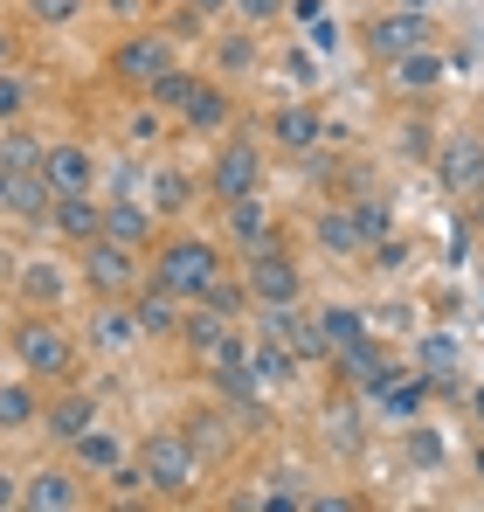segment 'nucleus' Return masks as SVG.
Returning a JSON list of instances; mask_svg holds the SVG:
<instances>
[{
	"label": "nucleus",
	"mask_w": 484,
	"mask_h": 512,
	"mask_svg": "<svg viewBox=\"0 0 484 512\" xmlns=\"http://www.w3.org/2000/svg\"><path fill=\"white\" fill-rule=\"evenodd\" d=\"M180 312H187V298L166 291V284H153V277L132 291V319H139L146 340H173V333H180Z\"/></svg>",
	"instance_id": "24"
},
{
	"label": "nucleus",
	"mask_w": 484,
	"mask_h": 512,
	"mask_svg": "<svg viewBox=\"0 0 484 512\" xmlns=\"http://www.w3.org/2000/svg\"><path fill=\"white\" fill-rule=\"evenodd\" d=\"M160 104H153V97H146V104H139V111H132V118H125V132H132V139H139V146H153V139H160Z\"/></svg>",
	"instance_id": "44"
},
{
	"label": "nucleus",
	"mask_w": 484,
	"mask_h": 512,
	"mask_svg": "<svg viewBox=\"0 0 484 512\" xmlns=\"http://www.w3.org/2000/svg\"><path fill=\"white\" fill-rule=\"evenodd\" d=\"M332 374H339V388H346V395H367V402H374L402 367H395L388 340H374V333H367V340H353V346H339V353H332Z\"/></svg>",
	"instance_id": "12"
},
{
	"label": "nucleus",
	"mask_w": 484,
	"mask_h": 512,
	"mask_svg": "<svg viewBox=\"0 0 484 512\" xmlns=\"http://www.w3.org/2000/svg\"><path fill=\"white\" fill-rule=\"evenodd\" d=\"M201 305H215V312H222V319H236V326L249 319V312H256V298H249V284H242L236 263H229V270H222V277L201 291Z\"/></svg>",
	"instance_id": "36"
},
{
	"label": "nucleus",
	"mask_w": 484,
	"mask_h": 512,
	"mask_svg": "<svg viewBox=\"0 0 484 512\" xmlns=\"http://www.w3.org/2000/svg\"><path fill=\"white\" fill-rule=\"evenodd\" d=\"M229 333H236V319H222L215 305H201V298H187V312H180V333H173V340L187 346L194 360H215V346L229 340Z\"/></svg>",
	"instance_id": "26"
},
{
	"label": "nucleus",
	"mask_w": 484,
	"mask_h": 512,
	"mask_svg": "<svg viewBox=\"0 0 484 512\" xmlns=\"http://www.w3.org/2000/svg\"><path fill=\"white\" fill-rule=\"evenodd\" d=\"M14 291H21V305H35V312H56V305L70 298V270H63L56 256H21V263H14Z\"/></svg>",
	"instance_id": "19"
},
{
	"label": "nucleus",
	"mask_w": 484,
	"mask_h": 512,
	"mask_svg": "<svg viewBox=\"0 0 484 512\" xmlns=\"http://www.w3.org/2000/svg\"><path fill=\"white\" fill-rule=\"evenodd\" d=\"M21 506V478H14V471H0V512H14Z\"/></svg>",
	"instance_id": "53"
},
{
	"label": "nucleus",
	"mask_w": 484,
	"mask_h": 512,
	"mask_svg": "<svg viewBox=\"0 0 484 512\" xmlns=\"http://www.w3.org/2000/svg\"><path fill=\"white\" fill-rule=\"evenodd\" d=\"M180 429H187V443L201 450V464H222V457L236 450V429H229V416H215V409H208V416H187Z\"/></svg>",
	"instance_id": "34"
},
{
	"label": "nucleus",
	"mask_w": 484,
	"mask_h": 512,
	"mask_svg": "<svg viewBox=\"0 0 484 512\" xmlns=\"http://www.w3.org/2000/svg\"><path fill=\"white\" fill-rule=\"evenodd\" d=\"M249 360H256V374H263V388H291V381L305 374V367H298V353L277 340L270 326H256V333H249Z\"/></svg>",
	"instance_id": "31"
},
{
	"label": "nucleus",
	"mask_w": 484,
	"mask_h": 512,
	"mask_svg": "<svg viewBox=\"0 0 484 512\" xmlns=\"http://www.w3.org/2000/svg\"><path fill=\"white\" fill-rule=\"evenodd\" d=\"M242 284H249L256 312H263V305H298V298H305V263L291 256V243H270V250L242 256Z\"/></svg>",
	"instance_id": "7"
},
{
	"label": "nucleus",
	"mask_w": 484,
	"mask_h": 512,
	"mask_svg": "<svg viewBox=\"0 0 484 512\" xmlns=\"http://www.w3.org/2000/svg\"><path fill=\"white\" fill-rule=\"evenodd\" d=\"M464 402H471V423L484 429V381H478V388H471V395H464Z\"/></svg>",
	"instance_id": "57"
},
{
	"label": "nucleus",
	"mask_w": 484,
	"mask_h": 512,
	"mask_svg": "<svg viewBox=\"0 0 484 512\" xmlns=\"http://www.w3.org/2000/svg\"><path fill=\"white\" fill-rule=\"evenodd\" d=\"M77 277L90 298H132L146 284V250H132L118 236H90L77 250Z\"/></svg>",
	"instance_id": "6"
},
{
	"label": "nucleus",
	"mask_w": 484,
	"mask_h": 512,
	"mask_svg": "<svg viewBox=\"0 0 484 512\" xmlns=\"http://www.w3.org/2000/svg\"><path fill=\"white\" fill-rule=\"evenodd\" d=\"M360 436H367V429H360V409H353V402H346V388H339V402L325 409V443H332L339 457H353V450H360Z\"/></svg>",
	"instance_id": "37"
},
{
	"label": "nucleus",
	"mask_w": 484,
	"mask_h": 512,
	"mask_svg": "<svg viewBox=\"0 0 484 512\" xmlns=\"http://www.w3.org/2000/svg\"><path fill=\"white\" fill-rule=\"evenodd\" d=\"M291 21H325V0H284Z\"/></svg>",
	"instance_id": "51"
},
{
	"label": "nucleus",
	"mask_w": 484,
	"mask_h": 512,
	"mask_svg": "<svg viewBox=\"0 0 484 512\" xmlns=\"http://www.w3.org/2000/svg\"><path fill=\"white\" fill-rule=\"evenodd\" d=\"M478 229H484V201H478Z\"/></svg>",
	"instance_id": "61"
},
{
	"label": "nucleus",
	"mask_w": 484,
	"mask_h": 512,
	"mask_svg": "<svg viewBox=\"0 0 484 512\" xmlns=\"http://www.w3.org/2000/svg\"><path fill=\"white\" fill-rule=\"evenodd\" d=\"M49 236L83 250L90 236H104V194H56L49 201Z\"/></svg>",
	"instance_id": "18"
},
{
	"label": "nucleus",
	"mask_w": 484,
	"mask_h": 512,
	"mask_svg": "<svg viewBox=\"0 0 484 512\" xmlns=\"http://www.w3.org/2000/svg\"><path fill=\"white\" fill-rule=\"evenodd\" d=\"M28 104H35V77H28L21 63H7V70H0V125H21Z\"/></svg>",
	"instance_id": "38"
},
{
	"label": "nucleus",
	"mask_w": 484,
	"mask_h": 512,
	"mask_svg": "<svg viewBox=\"0 0 484 512\" xmlns=\"http://www.w3.org/2000/svg\"><path fill=\"white\" fill-rule=\"evenodd\" d=\"M208 63H215V77L236 90L249 84L256 70H263V42H256V28H229V35H215L208 42Z\"/></svg>",
	"instance_id": "22"
},
{
	"label": "nucleus",
	"mask_w": 484,
	"mask_h": 512,
	"mask_svg": "<svg viewBox=\"0 0 484 512\" xmlns=\"http://www.w3.org/2000/svg\"><path fill=\"white\" fill-rule=\"evenodd\" d=\"M374 319H381V326H395V333H402L408 319H415V312H408V305H381V312H374Z\"/></svg>",
	"instance_id": "55"
},
{
	"label": "nucleus",
	"mask_w": 484,
	"mask_h": 512,
	"mask_svg": "<svg viewBox=\"0 0 484 512\" xmlns=\"http://www.w3.org/2000/svg\"><path fill=\"white\" fill-rule=\"evenodd\" d=\"M284 70L298 77V90H312V84H319V63H312V49H298V42L284 49Z\"/></svg>",
	"instance_id": "49"
},
{
	"label": "nucleus",
	"mask_w": 484,
	"mask_h": 512,
	"mask_svg": "<svg viewBox=\"0 0 484 512\" xmlns=\"http://www.w3.org/2000/svg\"><path fill=\"white\" fill-rule=\"evenodd\" d=\"M77 506H90L77 464H42L21 478V512H77Z\"/></svg>",
	"instance_id": "14"
},
{
	"label": "nucleus",
	"mask_w": 484,
	"mask_h": 512,
	"mask_svg": "<svg viewBox=\"0 0 484 512\" xmlns=\"http://www.w3.org/2000/svg\"><path fill=\"white\" fill-rule=\"evenodd\" d=\"M256 326H270L277 340L298 353V367H332V340H325L319 312H305V298L298 305H263L256 312Z\"/></svg>",
	"instance_id": "13"
},
{
	"label": "nucleus",
	"mask_w": 484,
	"mask_h": 512,
	"mask_svg": "<svg viewBox=\"0 0 484 512\" xmlns=\"http://www.w3.org/2000/svg\"><path fill=\"white\" fill-rule=\"evenodd\" d=\"M305 512H367V499H360V492H312Z\"/></svg>",
	"instance_id": "48"
},
{
	"label": "nucleus",
	"mask_w": 484,
	"mask_h": 512,
	"mask_svg": "<svg viewBox=\"0 0 484 512\" xmlns=\"http://www.w3.org/2000/svg\"><path fill=\"white\" fill-rule=\"evenodd\" d=\"M104 236H118V243H132V250H153L160 243V215L132 194V201H104Z\"/></svg>",
	"instance_id": "28"
},
{
	"label": "nucleus",
	"mask_w": 484,
	"mask_h": 512,
	"mask_svg": "<svg viewBox=\"0 0 484 512\" xmlns=\"http://www.w3.org/2000/svg\"><path fill=\"white\" fill-rule=\"evenodd\" d=\"M97 173H104V160H97L83 139H49V153H42V180H49L56 194H97Z\"/></svg>",
	"instance_id": "15"
},
{
	"label": "nucleus",
	"mask_w": 484,
	"mask_h": 512,
	"mask_svg": "<svg viewBox=\"0 0 484 512\" xmlns=\"http://www.w3.org/2000/svg\"><path fill=\"white\" fill-rule=\"evenodd\" d=\"M395 7H436V0H395Z\"/></svg>",
	"instance_id": "60"
},
{
	"label": "nucleus",
	"mask_w": 484,
	"mask_h": 512,
	"mask_svg": "<svg viewBox=\"0 0 484 512\" xmlns=\"http://www.w3.org/2000/svg\"><path fill=\"white\" fill-rule=\"evenodd\" d=\"M146 97L160 104L180 132H201V139H222V132L236 125V97H229V84H222L215 70L201 77V70H180V63H173Z\"/></svg>",
	"instance_id": "1"
},
{
	"label": "nucleus",
	"mask_w": 484,
	"mask_h": 512,
	"mask_svg": "<svg viewBox=\"0 0 484 512\" xmlns=\"http://www.w3.org/2000/svg\"><path fill=\"white\" fill-rule=\"evenodd\" d=\"M166 35H173V42H201V35H208V21L180 0V7H173V21H166Z\"/></svg>",
	"instance_id": "45"
},
{
	"label": "nucleus",
	"mask_w": 484,
	"mask_h": 512,
	"mask_svg": "<svg viewBox=\"0 0 484 512\" xmlns=\"http://www.w3.org/2000/svg\"><path fill=\"white\" fill-rule=\"evenodd\" d=\"M429 395H436V388H429V381H422V374H415V367H402V374H395V381H388V388H381V395H374V409H381V416H388V423H422V409H429Z\"/></svg>",
	"instance_id": "30"
},
{
	"label": "nucleus",
	"mask_w": 484,
	"mask_h": 512,
	"mask_svg": "<svg viewBox=\"0 0 484 512\" xmlns=\"http://www.w3.org/2000/svg\"><path fill=\"white\" fill-rule=\"evenodd\" d=\"M402 436H408V457H415V464H422V471H436V464H443V436H436V429L408 423Z\"/></svg>",
	"instance_id": "43"
},
{
	"label": "nucleus",
	"mask_w": 484,
	"mask_h": 512,
	"mask_svg": "<svg viewBox=\"0 0 484 512\" xmlns=\"http://www.w3.org/2000/svg\"><path fill=\"white\" fill-rule=\"evenodd\" d=\"M90 423H97V395H90V388H63V381H56V395L42 402V423H35V429H42L49 443H63V450H70Z\"/></svg>",
	"instance_id": "17"
},
{
	"label": "nucleus",
	"mask_w": 484,
	"mask_h": 512,
	"mask_svg": "<svg viewBox=\"0 0 484 512\" xmlns=\"http://www.w3.org/2000/svg\"><path fill=\"white\" fill-rule=\"evenodd\" d=\"M222 270H229V250L215 236H194V229H166L160 243L146 250V277L166 284V291H180V298H201Z\"/></svg>",
	"instance_id": "2"
},
{
	"label": "nucleus",
	"mask_w": 484,
	"mask_h": 512,
	"mask_svg": "<svg viewBox=\"0 0 484 512\" xmlns=\"http://www.w3.org/2000/svg\"><path fill=\"white\" fill-rule=\"evenodd\" d=\"M436 173H443V187H478L484 180V139H443V153H436Z\"/></svg>",
	"instance_id": "32"
},
{
	"label": "nucleus",
	"mask_w": 484,
	"mask_h": 512,
	"mask_svg": "<svg viewBox=\"0 0 484 512\" xmlns=\"http://www.w3.org/2000/svg\"><path fill=\"white\" fill-rule=\"evenodd\" d=\"M277 14H284V0H236V21H242V28H270Z\"/></svg>",
	"instance_id": "47"
},
{
	"label": "nucleus",
	"mask_w": 484,
	"mask_h": 512,
	"mask_svg": "<svg viewBox=\"0 0 484 512\" xmlns=\"http://www.w3.org/2000/svg\"><path fill=\"white\" fill-rule=\"evenodd\" d=\"M0 340H7V326H0Z\"/></svg>",
	"instance_id": "62"
},
{
	"label": "nucleus",
	"mask_w": 484,
	"mask_h": 512,
	"mask_svg": "<svg viewBox=\"0 0 484 512\" xmlns=\"http://www.w3.org/2000/svg\"><path fill=\"white\" fill-rule=\"evenodd\" d=\"M83 7H90V0H21V14H28L35 28H70V21H83Z\"/></svg>",
	"instance_id": "40"
},
{
	"label": "nucleus",
	"mask_w": 484,
	"mask_h": 512,
	"mask_svg": "<svg viewBox=\"0 0 484 512\" xmlns=\"http://www.w3.org/2000/svg\"><path fill=\"white\" fill-rule=\"evenodd\" d=\"M395 146H402L408 160H436V153H429L436 139H429V125H422V118H415V125H402V139H395Z\"/></svg>",
	"instance_id": "50"
},
{
	"label": "nucleus",
	"mask_w": 484,
	"mask_h": 512,
	"mask_svg": "<svg viewBox=\"0 0 484 512\" xmlns=\"http://www.w3.org/2000/svg\"><path fill=\"white\" fill-rule=\"evenodd\" d=\"M97 180L111 187L104 201H132V194H146V167H139V160H118V167H104Z\"/></svg>",
	"instance_id": "42"
},
{
	"label": "nucleus",
	"mask_w": 484,
	"mask_h": 512,
	"mask_svg": "<svg viewBox=\"0 0 484 512\" xmlns=\"http://www.w3.org/2000/svg\"><path fill=\"white\" fill-rule=\"evenodd\" d=\"M471 478H478V485H484V443H478V450H471Z\"/></svg>",
	"instance_id": "59"
},
{
	"label": "nucleus",
	"mask_w": 484,
	"mask_h": 512,
	"mask_svg": "<svg viewBox=\"0 0 484 512\" xmlns=\"http://www.w3.org/2000/svg\"><path fill=\"white\" fill-rule=\"evenodd\" d=\"M14 42H21V35H14V28L0 21V70H7V63H21V49H14Z\"/></svg>",
	"instance_id": "54"
},
{
	"label": "nucleus",
	"mask_w": 484,
	"mask_h": 512,
	"mask_svg": "<svg viewBox=\"0 0 484 512\" xmlns=\"http://www.w3.org/2000/svg\"><path fill=\"white\" fill-rule=\"evenodd\" d=\"M319 326H325V340H332V353H339V346H353V340L374 333V312H360V305L339 298V305H319Z\"/></svg>",
	"instance_id": "35"
},
{
	"label": "nucleus",
	"mask_w": 484,
	"mask_h": 512,
	"mask_svg": "<svg viewBox=\"0 0 484 512\" xmlns=\"http://www.w3.org/2000/svg\"><path fill=\"white\" fill-rule=\"evenodd\" d=\"M7 353H14V367L35 374L42 388H56V381L77 374V340H70V326H56L49 312H21V319L7 326Z\"/></svg>",
	"instance_id": "4"
},
{
	"label": "nucleus",
	"mask_w": 484,
	"mask_h": 512,
	"mask_svg": "<svg viewBox=\"0 0 484 512\" xmlns=\"http://www.w3.org/2000/svg\"><path fill=\"white\" fill-rule=\"evenodd\" d=\"M215 215H222V243H229L236 256L284 243V229H277V215H270L263 187H256V194H236V201H215Z\"/></svg>",
	"instance_id": "11"
},
{
	"label": "nucleus",
	"mask_w": 484,
	"mask_h": 512,
	"mask_svg": "<svg viewBox=\"0 0 484 512\" xmlns=\"http://www.w3.org/2000/svg\"><path fill=\"white\" fill-rule=\"evenodd\" d=\"M42 153H49V139H35L28 118L21 125H0V167L7 173H42Z\"/></svg>",
	"instance_id": "33"
},
{
	"label": "nucleus",
	"mask_w": 484,
	"mask_h": 512,
	"mask_svg": "<svg viewBox=\"0 0 484 512\" xmlns=\"http://www.w3.org/2000/svg\"><path fill=\"white\" fill-rule=\"evenodd\" d=\"M104 7H111V14H118V21H132V14H139V7H146V0H104Z\"/></svg>",
	"instance_id": "56"
},
{
	"label": "nucleus",
	"mask_w": 484,
	"mask_h": 512,
	"mask_svg": "<svg viewBox=\"0 0 484 512\" xmlns=\"http://www.w3.org/2000/svg\"><path fill=\"white\" fill-rule=\"evenodd\" d=\"M388 77H395L402 97H436L443 77H450V63H443V49H436V42H422V49H408V56L388 63Z\"/></svg>",
	"instance_id": "25"
},
{
	"label": "nucleus",
	"mask_w": 484,
	"mask_h": 512,
	"mask_svg": "<svg viewBox=\"0 0 484 512\" xmlns=\"http://www.w3.org/2000/svg\"><path fill=\"white\" fill-rule=\"evenodd\" d=\"M201 21H222V14H236V0H187Z\"/></svg>",
	"instance_id": "52"
},
{
	"label": "nucleus",
	"mask_w": 484,
	"mask_h": 512,
	"mask_svg": "<svg viewBox=\"0 0 484 512\" xmlns=\"http://www.w3.org/2000/svg\"><path fill=\"white\" fill-rule=\"evenodd\" d=\"M263 139H270V153H291V160L325 153V111H319V97H284V104L263 118Z\"/></svg>",
	"instance_id": "10"
},
{
	"label": "nucleus",
	"mask_w": 484,
	"mask_h": 512,
	"mask_svg": "<svg viewBox=\"0 0 484 512\" xmlns=\"http://www.w3.org/2000/svg\"><path fill=\"white\" fill-rule=\"evenodd\" d=\"M263 167H270V160H263V146H256L249 132H242V139H236V132H222V146L208 153L201 187H208L215 201H236V194H256V187H263Z\"/></svg>",
	"instance_id": "8"
},
{
	"label": "nucleus",
	"mask_w": 484,
	"mask_h": 512,
	"mask_svg": "<svg viewBox=\"0 0 484 512\" xmlns=\"http://www.w3.org/2000/svg\"><path fill=\"white\" fill-rule=\"evenodd\" d=\"M422 42H436V21H429V7H381L367 28H360V49L374 56V63H395L408 49H422Z\"/></svg>",
	"instance_id": "9"
},
{
	"label": "nucleus",
	"mask_w": 484,
	"mask_h": 512,
	"mask_svg": "<svg viewBox=\"0 0 484 512\" xmlns=\"http://www.w3.org/2000/svg\"><path fill=\"white\" fill-rule=\"evenodd\" d=\"M346 208H353V222H360V236H367V243L395 236V208H388L381 194H346Z\"/></svg>",
	"instance_id": "39"
},
{
	"label": "nucleus",
	"mask_w": 484,
	"mask_h": 512,
	"mask_svg": "<svg viewBox=\"0 0 484 512\" xmlns=\"http://www.w3.org/2000/svg\"><path fill=\"white\" fill-rule=\"evenodd\" d=\"M139 471H146V492L153 499H166V506H187L194 499V485H201V450L187 443V429H146L139 436Z\"/></svg>",
	"instance_id": "3"
},
{
	"label": "nucleus",
	"mask_w": 484,
	"mask_h": 512,
	"mask_svg": "<svg viewBox=\"0 0 484 512\" xmlns=\"http://www.w3.org/2000/svg\"><path fill=\"white\" fill-rule=\"evenodd\" d=\"M312 243H319L332 263H360V256H367V236H360V222H353L346 201H332V208L312 215Z\"/></svg>",
	"instance_id": "23"
},
{
	"label": "nucleus",
	"mask_w": 484,
	"mask_h": 512,
	"mask_svg": "<svg viewBox=\"0 0 484 512\" xmlns=\"http://www.w3.org/2000/svg\"><path fill=\"white\" fill-rule=\"evenodd\" d=\"M194 194H201V180L180 167V160H153V167H146V194H139V201H146L160 222H180V215L194 208Z\"/></svg>",
	"instance_id": "16"
},
{
	"label": "nucleus",
	"mask_w": 484,
	"mask_h": 512,
	"mask_svg": "<svg viewBox=\"0 0 484 512\" xmlns=\"http://www.w3.org/2000/svg\"><path fill=\"white\" fill-rule=\"evenodd\" d=\"M111 485H118V499H153V492H146V471H139V457H125V464L111 471Z\"/></svg>",
	"instance_id": "46"
},
{
	"label": "nucleus",
	"mask_w": 484,
	"mask_h": 512,
	"mask_svg": "<svg viewBox=\"0 0 484 512\" xmlns=\"http://www.w3.org/2000/svg\"><path fill=\"white\" fill-rule=\"evenodd\" d=\"M415 374H422L436 395H457V388H464V381H457V374H464V340H457V333H422V340H415Z\"/></svg>",
	"instance_id": "20"
},
{
	"label": "nucleus",
	"mask_w": 484,
	"mask_h": 512,
	"mask_svg": "<svg viewBox=\"0 0 484 512\" xmlns=\"http://www.w3.org/2000/svg\"><path fill=\"white\" fill-rule=\"evenodd\" d=\"M70 464H77L83 478H111V471L125 464V436H118V429H104V423H90L77 443H70Z\"/></svg>",
	"instance_id": "29"
},
{
	"label": "nucleus",
	"mask_w": 484,
	"mask_h": 512,
	"mask_svg": "<svg viewBox=\"0 0 484 512\" xmlns=\"http://www.w3.org/2000/svg\"><path fill=\"white\" fill-rule=\"evenodd\" d=\"M173 63H180V42H173L166 28H125V35L111 42V56H104V77L118 90H139V97H146Z\"/></svg>",
	"instance_id": "5"
},
{
	"label": "nucleus",
	"mask_w": 484,
	"mask_h": 512,
	"mask_svg": "<svg viewBox=\"0 0 484 512\" xmlns=\"http://www.w3.org/2000/svg\"><path fill=\"white\" fill-rule=\"evenodd\" d=\"M7 201H14V173L0 167V222H7Z\"/></svg>",
	"instance_id": "58"
},
{
	"label": "nucleus",
	"mask_w": 484,
	"mask_h": 512,
	"mask_svg": "<svg viewBox=\"0 0 484 512\" xmlns=\"http://www.w3.org/2000/svg\"><path fill=\"white\" fill-rule=\"evenodd\" d=\"M367 263H374L381 277H402L408 263H415V243H402V236H381V243H367Z\"/></svg>",
	"instance_id": "41"
},
{
	"label": "nucleus",
	"mask_w": 484,
	"mask_h": 512,
	"mask_svg": "<svg viewBox=\"0 0 484 512\" xmlns=\"http://www.w3.org/2000/svg\"><path fill=\"white\" fill-rule=\"evenodd\" d=\"M42 381L35 374H14V381H0V436H21V429L42 423Z\"/></svg>",
	"instance_id": "27"
},
{
	"label": "nucleus",
	"mask_w": 484,
	"mask_h": 512,
	"mask_svg": "<svg viewBox=\"0 0 484 512\" xmlns=\"http://www.w3.org/2000/svg\"><path fill=\"white\" fill-rule=\"evenodd\" d=\"M83 333H90L97 353H132V346H146L139 319H132V298H97V312H90Z\"/></svg>",
	"instance_id": "21"
}]
</instances>
